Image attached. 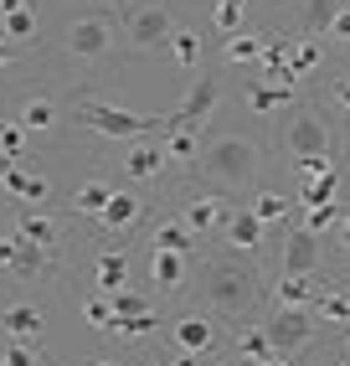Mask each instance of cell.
Segmentation results:
<instances>
[{
  "label": "cell",
  "mask_w": 350,
  "mask_h": 366,
  "mask_svg": "<svg viewBox=\"0 0 350 366\" xmlns=\"http://www.w3.org/2000/svg\"><path fill=\"white\" fill-rule=\"evenodd\" d=\"M165 335H170V346L181 356H211L221 346V325H216V315H206V310H181L165 325Z\"/></svg>",
  "instance_id": "9c48e42d"
},
{
  "label": "cell",
  "mask_w": 350,
  "mask_h": 366,
  "mask_svg": "<svg viewBox=\"0 0 350 366\" xmlns=\"http://www.w3.org/2000/svg\"><path fill=\"white\" fill-rule=\"evenodd\" d=\"M0 191H6L11 202H21V207H41L46 197H52L46 176L41 170H26L21 160H0Z\"/></svg>",
  "instance_id": "4fadbf2b"
},
{
  "label": "cell",
  "mask_w": 350,
  "mask_h": 366,
  "mask_svg": "<svg viewBox=\"0 0 350 366\" xmlns=\"http://www.w3.org/2000/svg\"><path fill=\"white\" fill-rule=\"evenodd\" d=\"M196 295L211 315H253L258 300H263V284H258V268L247 263L242 253H221V258H206L201 263V279H196Z\"/></svg>",
  "instance_id": "7a4b0ae2"
},
{
  "label": "cell",
  "mask_w": 350,
  "mask_h": 366,
  "mask_svg": "<svg viewBox=\"0 0 350 366\" xmlns=\"http://www.w3.org/2000/svg\"><path fill=\"white\" fill-rule=\"evenodd\" d=\"M268 222L253 212V207H232L227 217V227H221V242H227V253H242V258H258L263 253V242H268Z\"/></svg>",
  "instance_id": "8fae6325"
},
{
  "label": "cell",
  "mask_w": 350,
  "mask_h": 366,
  "mask_svg": "<svg viewBox=\"0 0 350 366\" xmlns=\"http://www.w3.org/2000/svg\"><path fill=\"white\" fill-rule=\"evenodd\" d=\"M16 124L26 129V134H52L57 124H62V104L52 99V93H26V99L16 104Z\"/></svg>",
  "instance_id": "e0dca14e"
},
{
  "label": "cell",
  "mask_w": 350,
  "mask_h": 366,
  "mask_svg": "<svg viewBox=\"0 0 350 366\" xmlns=\"http://www.w3.org/2000/svg\"><path fill=\"white\" fill-rule=\"evenodd\" d=\"M232 356H242V361H263V356H273V340H268V330H263V320H253V325H242V330H232Z\"/></svg>",
  "instance_id": "83f0119b"
},
{
  "label": "cell",
  "mask_w": 350,
  "mask_h": 366,
  "mask_svg": "<svg viewBox=\"0 0 350 366\" xmlns=\"http://www.w3.org/2000/svg\"><path fill=\"white\" fill-rule=\"evenodd\" d=\"M114 36H119V21L109 11H78L62 26V52L83 67H104L114 57Z\"/></svg>",
  "instance_id": "277c9868"
},
{
  "label": "cell",
  "mask_w": 350,
  "mask_h": 366,
  "mask_svg": "<svg viewBox=\"0 0 350 366\" xmlns=\"http://www.w3.org/2000/svg\"><path fill=\"white\" fill-rule=\"evenodd\" d=\"M11 227H16L21 237H26V242H36V248H46V253H62V222H57V217H46V212L26 207V212H21V217H16Z\"/></svg>",
  "instance_id": "ffe728a7"
},
{
  "label": "cell",
  "mask_w": 350,
  "mask_h": 366,
  "mask_svg": "<svg viewBox=\"0 0 350 366\" xmlns=\"http://www.w3.org/2000/svg\"><path fill=\"white\" fill-rule=\"evenodd\" d=\"M335 191H340V165L330 160L314 181L299 186V197H294V202H299V212H304V207H324V202H335Z\"/></svg>",
  "instance_id": "4316f807"
},
{
  "label": "cell",
  "mask_w": 350,
  "mask_h": 366,
  "mask_svg": "<svg viewBox=\"0 0 350 366\" xmlns=\"http://www.w3.org/2000/svg\"><path fill=\"white\" fill-rule=\"evenodd\" d=\"M83 320L93 325V330H114V305H109V295H98V289H93V295L83 300Z\"/></svg>",
  "instance_id": "74e56055"
},
{
  "label": "cell",
  "mask_w": 350,
  "mask_h": 366,
  "mask_svg": "<svg viewBox=\"0 0 350 366\" xmlns=\"http://www.w3.org/2000/svg\"><path fill=\"white\" fill-rule=\"evenodd\" d=\"M139 366H165V361H139Z\"/></svg>",
  "instance_id": "db71d44e"
},
{
  "label": "cell",
  "mask_w": 350,
  "mask_h": 366,
  "mask_svg": "<svg viewBox=\"0 0 350 366\" xmlns=\"http://www.w3.org/2000/svg\"><path fill=\"white\" fill-rule=\"evenodd\" d=\"M165 165H170V155H165V139L160 134L129 139V150H124V176H129V181H155Z\"/></svg>",
  "instance_id": "9a60e30c"
},
{
  "label": "cell",
  "mask_w": 350,
  "mask_h": 366,
  "mask_svg": "<svg viewBox=\"0 0 350 366\" xmlns=\"http://www.w3.org/2000/svg\"><path fill=\"white\" fill-rule=\"evenodd\" d=\"M119 36L129 41V52H160V46H170L175 36V16L170 6H160V0H134V6L119 11Z\"/></svg>",
  "instance_id": "5b68a950"
},
{
  "label": "cell",
  "mask_w": 350,
  "mask_h": 366,
  "mask_svg": "<svg viewBox=\"0 0 350 366\" xmlns=\"http://www.w3.org/2000/svg\"><path fill=\"white\" fill-rule=\"evenodd\" d=\"M0 366H6V351H0Z\"/></svg>",
  "instance_id": "9f6ffc18"
},
{
  "label": "cell",
  "mask_w": 350,
  "mask_h": 366,
  "mask_svg": "<svg viewBox=\"0 0 350 366\" xmlns=\"http://www.w3.org/2000/svg\"><path fill=\"white\" fill-rule=\"evenodd\" d=\"M289 62H294L299 78H309L314 67H324V46H319V36H299V41H294V52H289Z\"/></svg>",
  "instance_id": "8d00e7d4"
},
{
  "label": "cell",
  "mask_w": 350,
  "mask_h": 366,
  "mask_svg": "<svg viewBox=\"0 0 350 366\" xmlns=\"http://www.w3.org/2000/svg\"><path fill=\"white\" fill-rule=\"evenodd\" d=\"M26 144H31V134L11 114H0V160H26Z\"/></svg>",
  "instance_id": "d590c367"
},
{
  "label": "cell",
  "mask_w": 350,
  "mask_h": 366,
  "mask_svg": "<svg viewBox=\"0 0 350 366\" xmlns=\"http://www.w3.org/2000/svg\"><path fill=\"white\" fill-rule=\"evenodd\" d=\"M98 6H119V0H98Z\"/></svg>",
  "instance_id": "11a10c76"
},
{
  "label": "cell",
  "mask_w": 350,
  "mask_h": 366,
  "mask_svg": "<svg viewBox=\"0 0 350 366\" xmlns=\"http://www.w3.org/2000/svg\"><path fill=\"white\" fill-rule=\"evenodd\" d=\"M155 330H165V315H160V310H149V315H119L109 335H119V340H139V335H155Z\"/></svg>",
  "instance_id": "836d02e7"
},
{
  "label": "cell",
  "mask_w": 350,
  "mask_h": 366,
  "mask_svg": "<svg viewBox=\"0 0 350 366\" xmlns=\"http://www.w3.org/2000/svg\"><path fill=\"white\" fill-rule=\"evenodd\" d=\"M340 366H350V330H345V340H340Z\"/></svg>",
  "instance_id": "f907efd6"
},
{
  "label": "cell",
  "mask_w": 350,
  "mask_h": 366,
  "mask_svg": "<svg viewBox=\"0 0 350 366\" xmlns=\"http://www.w3.org/2000/svg\"><path fill=\"white\" fill-rule=\"evenodd\" d=\"M144 222V197H134V191H114L109 207L98 212V227L104 232H134Z\"/></svg>",
  "instance_id": "d6986e66"
},
{
  "label": "cell",
  "mask_w": 350,
  "mask_h": 366,
  "mask_svg": "<svg viewBox=\"0 0 350 366\" xmlns=\"http://www.w3.org/2000/svg\"><path fill=\"white\" fill-rule=\"evenodd\" d=\"M109 305H114V320H119V315H149V310H155L149 300L129 295V289H119V295H109Z\"/></svg>",
  "instance_id": "b9f144b4"
},
{
  "label": "cell",
  "mask_w": 350,
  "mask_h": 366,
  "mask_svg": "<svg viewBox=\"0 0 350 366\" xmlns=\"http://www.w3.org/2000/svg\"><path fill=\"white\" fill-rule=\"evenodd\" d=\"M299 104V88H289V83H268V78H258V83H247V109L253 114H273V109H294Z\"/></svg>",
  "instance_id": "603a6c76"
},
{
  "label": "cell",
  "mask_w": 350,
  "mask_h": 366,
  "mask_svg": "<svg viewBox=\"0 0 350 366\" xmlns=\"http://www.w3.org/2000/svg\"><path fill=\"white\" fill-rule=\"evenodd\" d=\"M345 6H350V0H345Z\"/></svg>",
  "instance_id": "6f0895ef"
},
{
  "label": "cell",
  "mask_w": 350,
  "mask_h": 366,
  "mask_svg": "<svg viewBox=\"0 0 350 366\" xmlns=\"http://www.w3.org/2000/svg\"><path fill=\"white\" fill-rule=\"evenodd\" d=\"M129 284V248H104L93 258V289L98 295H119Z\"/></svg>",
  "instance_id": "44dd1931"
},
{
  "label": "cell",
  "mask_w": 350,
  "mask_h": 366,
  "mask_svg": "<svg viewBox=\"0 0 350 366\" xmlns=\"http://www.w3.org/2000/svg\"><path fill=\"white\" fill-rule=\"evenodd\" d=\"M170 57H175V67H181V72H196V67H201V31L175 26V36H170Z\"/></svg>",
  "instance_id": "d6a6232c"
},
{
  "label": "cell",
  "mask_w": 350,
  "mask_h": 366,
  "mask_svg": "<svg viewBox=\"0 0 350 366\" xmlns=\"http://www.w3.org/2000/svg\"><path fill=\"white\" fill-rule=\"evenodd\" d=\"M314 320L319 325H335V330H350V289L340 284H319V295H314Z\"/></svg>",
  "instance_id": "7402d4cb"
},
{
  "label": "cell",
  "mask_w": 350,
  "mask_h": 366,
  "mask_svg": "<svg viewBox=\"0 0 350 366\" xmlns=\"http://www.w3.org/2000/svg\"><path fill=\"white\" fill-rule=\"evenodd\" d=\"M165 139V155H170V165H191L196 170V155H201V129H165L160 134Z\"/></svg>",
  "instance_id": "f1b7e54d"
},
{
  "label": "cell",
  "mask_w": 350,
  "mask_h": 366,
  "mask_svg": "<svg viewBox=\"0 0 350 366\" xmlns=\"http://www.w3.org/2000/svg\"><path fill=\"white\" fill-rule=\"evenodd\" d=\"M314 295H319L314 274H279V284H273V305H284V310H309Z\"/></svg>",
  "instance_id": "cb8c5ba5"
},
{
  "label": "cell",
  "mask_w": 350,
  "mask_h": 366,
  "mask_svg": "<svg viewBox=\"0 0 350 366\" xmlns=\"http://www.w3.org/2000/svg\"><path fill=\"white\" fill-rule=\"evenodd\" d=\"M0 330H6L11 340H41L46 315H41L36 300H11V305H0Z\"/></svg>",
  "instance_id": "ac0fdd59"
},
{
  "label": "cell",
  "mask_w": 350,
  "mask_h": 366,
  "mask_svg": "<svg viewBox=\"0 0 350 366\" xmlns=\"http://www.w3.org/2000/svg\"><path fill=\"white\" fill-rule=\"evenodd\" d=\"M330 144H335V124H330L314 104L299 99L294 114H289V124H284V150H289V160H324V155H330Z\"/></svg>",
  "instance_id": "8992f818"
},
{
  "label": "cell",
  "mask_w": 350,
  "mask_h": 366,
  "mask_svg": "<svg viewBox=\"0 0 350 366\" xmlns=\"http://www.w3.org/2000/svg\"><path fill=\"white\" fill-rule=\"evenodd\" d=\"M149 284H155V295H181L191 284V258L170 248H149Z\"/></svg>",
  "instance_id": "2e32d148"
},
{
  "label": "cell",
  "mask_w": 350,
  "mask_h": 366,
  "mask_svg": "<svg viewBox=\"0 0 350 366\" xmlns=\"http://www.w3.org/2000/svg\"><path fill=\"white\" fill-rule=\"evenodd\" d=\"M258 366H294V356H279V351H273V356H263Z\"/></svg>",
  "instance_id": "681fc988"
},
{
  "label": "cell",
  "mask_w": 350,
  "mask_h": 366,
  "mask_svg": "<svg viewBox=\"0 0 350 366\" xmlns=\"http://www.w3.org/2000/svg\"><path fill=\"white\" fill-rule=\"evenodd\" d=\"M21 6H36V0H0V16H11V11H21Z\"/></svg>",
  "instance_id": "c3c4849f"
},
{
  "label": "cell",
  "mask_w": 350,
  "mask_h": 366,
  "mask_svg": "<svg viewBox=\"0 0 350 366\" xmlns=\"http://www.w3.org/2000/svg\"><path fill=\"white\" fill-rule=\"evenodd\" d=\"M149 248H170V253L196 258V227L186 222V217H170V222H160L155 232H149Z\"/></svg>",
  "instance_id": "d4e9b609"
},
{
  "label": "cell",
  "mask_w": 350,
  "mask_h": 366,
  "mask_svg": "<svg viewBox=\"0 0 350 366\" xmlns=\"http://www.w3.org/2000/svg\"><path fill=\"white\" fill-rule=\"evenodd\" d=\"M88 366H119V361H114V356H93Z\"/></svg>",
  "instance_id": "816d5d0a"
},
{
  "label": "cell",
  "mask_w": 350,
  "mask_h": 366,
  "mask_svg": "<svg viewBox=\"0 0 350 366\" xmlns=\"http://www.w3.org/2000/svg\"><path fill=\"white\" fill-rule=\"evenodd\" d=\"M319 232H309L304 222H294L284 232V248H279V274H319Z\"/></svg>",
  "instance_id": "7c38bea8"
},
{
  "label": "cell",
  "mask_w": 350,
  "mask_h": 366,
  "mask_svg": "<svg viewBox=\"0 0 350 366\" xmlns=\"http://www.w3.org/2000/svg\"><path fill=\"white\" fill-rule=\"evenodd\" d=\"M6 366H46V361H41V351H36V340H11Z\"/></svg>",
  "instance_id": "60d3db41"
},
{
  "label": "cell",
  "mask_w": 350,
  "mask_h": 366,
  "mask_svg": "<svg viewBox=\"0 0 350 366\" xmlns=\"http://www.w3.org/2000/svg\"><path fill=\"white\" fill-rule=\"evenodd\" d=\"M211 21H216V31H221V36H232V31H242V0H216V11H211Z\"/></svg>",
  "instance_id": "ab89813d"
},
{
  "label": "cell",
  "mask_w": 350,
  "mask_h": 366,
  "mask_svg": "<svg viewBox=\"0 0 350 366\" xmlns=\"http://www.w3.org/2000/svg\"><path fill=\"white\" fill-rule=\"evenodd\" d=\"M340 6L345 0H304V11H299V36H324Z\"/></svg>",
  "instance_id": "f546056e"
},
{
  "label": "cell",
  "mask_w": 350,
  "mask_h": 366,
  "mask_svg": "<svg viewBox=\"0 0 350 366\" xmlns=\"http://www.w3.org/2000/svg\"><path fill=\"white\" fill-rule=\"evenodd\" d=\"M309 232H335V222H340V207L335 202H324V207H304V217H299Z\"/></svg>",
  "instance_id": "f35d334b"
},
{
  "label": "cell",
  "mask_w": 350,
  "mask_h": 366,
  "mask_svg": "<svg viewBox=\"0 0 350 366\" xmlns=\"http://www.w3.org/2000/svg\"><path fill=\"white\" fill-rule=\"evenodd\" d=\"M232 366H258V361H242V356H232Z\"/></svg>",
  "instance_id": "f5cc1de1"
},
{
  "label": "cell",
  "mask_w": 350,
  "mask_h": 366,
  "mask_svg": "<svg viewBox=\"0 0 350 366\" xmlns=\"http://www.w3.org/2000/svg\"><path fill=\"white\" fill-rule=\"evenodd\" d=\"M0 36L16 41V46L36 41V6H21V11H11V16H0Z\"/></svg>",
  "instance_id": "e575fe53"
},
{
  "label": "cell",
  "mask_w": 350,
  "mask_h": 366,
  "mask_svg": "<svg viewBox=\"0 0 350 366\" xmlns=\"http://www.w3.org/2000/svg\"><path fill=\"white\" fill-rule=\"evenodd\" d=\"M165 366H201V356H181V351H175V356H170Z\"/></svg>",
  "instance_id": "7dc6e473"
},
{
  "label": "cell",
  "mask_w": 350,
  "mask_h": 366,
  "mask_svg": "<svg viewBox=\"0 0 350 366\" xmlns=\"http://www.w3.org/2000/svg\"><path fill=\"white\" fill-rule=\"evenodd\" d=\"M11 67H16V41H6V36H0V78H6Z\"/></svg>",
  "instance_id": "f6af8a7d"
},
{
  "label": "cell",
  "mask_w": 350,
  "mask_h": 366,
  "mask_svg": "<svg viewBox=\"0 0 350 366\" xmlns=\"http://www.w3.org/2000/svg\"><path fill=\"white\" fill-rule=\"evenodd\" d=\"M232 207H237V202H227V191H196L181 217L196 227V237H201V232H221V227H227Z\"/></svg>",
  "instance_id": "5bb4252c"
},
{
  "label": "cell",
  "mask_w": 350,
  "mask_h": 366,
  "mask_svg": "<svg viewBox=\"0 0 350 366\" xmlns=\"http://www.w3.org/2000/svg\"><path fill=\"white\" fill-rule=\"evenodd\" d=\"M67 109L83 129L104 134V139H144V134L170 129V114H134V109H119V104H104V99H88V93H78Z\"/></svg>",
  "instance_id": "3957f363"
},
{
  "label": "cell",
  "mask_w": 350,
  "mask_h": 366,
  "mask_svg": "<svg viewBox=\"0 0 350 366\" xmlns=\"http://www.w3.org/2000/svg\"><path fill=\"white\" fill-rule=\"evenodd\" d=\"M109 197H114V186L93 176V181H83L78 191H72V212H78V217H93V222H98V212L109 207Z\"/></svg>",
  "instance_id": "4dcf8cb0"
},
{
  "label": "cell",
  "mask_w": 350,
  "mask_h": 366,
  "mask_svg": "<svg viewBox=\"0 0 350 366\" xmlns=\"http://www.w3.org/2000/svg\"><path fill=\"white\" fill-rule=\"evenodd\" d=\"M52 268H57V253H46V248H36V242H26L16 227L0 232V274H6V279L31 284V279H52Z\"/></svg>",
  "instance_id": "52a82bcc"
},
{
  "label": "cell",
  "mask_w": 350,
  "mask_h": 366,
  "mask_svg": "<svg viewBox=\"0 0 350 366\" xmlns=\"http://www.w3.org/2000/svg\"><path fill=\"white\" fill-rule=\"evenodd\" d=\"M247 207H253V212L263 217V222H268L273 232H279V227L289 222V217H294V207H299V202L279 197V191H253V202H247Z\"/></svg>",
  "instance_id": "1f68e13d"
},
{
  "label": "cell",
  "mask_w": 350,
  "mask_h": 366,
  "mask_svg": "<svg viewBox=\"0 0 350 366\" xmlns=\"http://www.w3.org/2000/svg\"><path fill=\"white\" fill-rule=\"evenodd\" d=\"M216 104H221V78L216 72H201V78L191 83V93L170 109V129H201Z\"/></svg>",
  "instance_id": "30bf717a"
},
{
  "label": "cell",
  "mask_w": 350,
  "mask_h": 366,
  "mask_svg": "<svg viewBox=\"0 0 350 366\" xmlns=\"http://www.w3.org/2000/svg\"><path fill=\"white\" fill-rule=\"evenodd\" d=\"M196 176L216 191H258L263 176V139L242 134V129H216L201 139L196 155Z\"/></svg>",
  "instance_id": "6da1fadb"
},
{
  "label": "cell",
  "mask_w": 350,
  "mask_h": 366,
  "mask_svg": "<svg viewBox=\"0 0 350 366\" xmlns=\"http://www.w3.org/2000/svg\"><path fill=\"white\" fill-rule=\"evenodd\" d=\"M330 41H340V46H350V6H340L335 11V21H330V31H324Z\"/></svg>",
  "instance_id": "ee69618b"
},
{
  "label": "cell",
  "mask_w": 350,
  "mask_h": 366,
  "mask_svg": "<svg viewBox=\"0 0 350 366\" xmlns=\"http://www.w3.org/2000/svg\"><path fill=\"white\" fill-rule=\"evenodd\" d=\"M335 232H340V248L350 253V212H340V222H335Z\"/></svg>",
  "instance_id": "bcb514c9"
},
{
  "label": "cell",
  "mask_w": 350,
  "mask_h": 366,
  "mask_svg": "<svg viewBox=\"0 0 350 366\" xmlns=\"http://www.w3.org/2000/svg\"><path fill=\"white\" fill-rule=\"evenodd\" d=\"M263 41L268 36H258V31H232L227 41H221V62H227V67H258Z\"/></svg>",
  "instance_id": "484cf974"
},
{
  "label": "cell",
  "mask_w": 350,
  "mask_h": 366,
  "mask_svg": "<svg viewBox=\"0 0 350 366\" xmlns=\"http://www.w3.org/2000/svg\"><path fill=\"white\" fill-rule=\"evenodd\" d=\"M330 104L350 119V72H335V78H330Z\"/></svg>",
  "instance_id": "7bdbcfd3"
},
{
  "label": "cell",
  "mask_w": 350,
  "mask_h": 366,
  "mask_svg": "<svg viewBox=\"0 0 350 366\" xmlns=\"http://www.w3.org/2000/svg\"><path fill=\"white\" fill-rule=\"evenodd\" d=\"M263 330H268V340H273V351H279V356H299L319 335V320H314V310H284V305H273L263 315Z\"/></svg>",
  "instance_id": "ba28073f"
}]
</instances>
